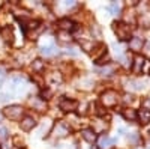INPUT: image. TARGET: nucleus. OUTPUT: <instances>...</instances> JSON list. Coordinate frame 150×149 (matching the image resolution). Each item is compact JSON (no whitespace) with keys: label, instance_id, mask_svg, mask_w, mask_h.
<instances>
[{"label":"nucleus","instance_id":"1","mask_svg":"<svg viewBox=\"0 0 150 149\" xmlns=\"http://www.w3.org/2000/svg\"><path fill=\"white\" fill-rule=\"evenodd\" d=\"M23 113H24V110H23L21 106H9V107H6V108L3 110V115H5L8 119H11V120H18V119H21Z\"/></svg>","mask_w":150,"mask_h":149},{"label":"nucleus","instance_id":"2","mask_svg":"<svg viewBox=\"0 0 150 149\" xmlns=\"http://www.w3.org/2000/svg\"><path fill=\"white\" fill-rule=\"evenodd\" d=\"M112 29H114L117 38H120V39H128L131 35V29L126 23H114Z\"/></svg>","mask_w":150,"mask_h":149},{"label":"nucleus","instance_id":"3","mask_svg":"<svg viewBox=\"0 0 150 149\" xmlns=\"http://www.w3.org/2000/svg\"><path fill=\"white\" fill-rule=\"evenodd\" d=\"M117 93L114 91H105L101 96V101L105 107H112V106H116L117 104Z\"/></svg>","mask_w":150,"mask_h":149},{"label":"nucleus","instance_id":"4","mask_svg":"<svg viewBox=\"0 0 150 149\" xmlns=\"http://www.w3.org/2000/svg\"><path fill=\"white\" fill-rule=\"evenodd\" d=\"M59 107H60L62 111H74V110H77V107H78V101L69 99V98H63L59 103Z\"/></svg>","mask_w":150,"mask_h":149},{"label":"nucleus","instance_id":"5","mask_svg":"<svg viewBox=\"0 0 150 149\" xmlns=\"http://www.w3.org/2000/svg\"><path fill=\"white\" fill-rule=\"evenodd\" d=\"M35 125H36V120L32 116H26L21 120V130L23 131H30V130L35 128Z\"/></svg>","mask_w":150,"mask_h":149},{"label":"nucleus","instance_id":"6","mask_svg":"<svg viewBox=\"0 0 150 149\" xmlns=\"http://www.w3.org/2000/svg\"><path fill=\"white\" fill-rule=\"evenodd\" d=\"M59 27L63 30V32H71V30L75 29V23L71 21V20H68V18H63V20L59 21Z\"/></svg>","mask_w":150,"mask_h":149},{"label":"nucleus","instance_id":"7","mask_svg":"<svg viewBox=\"0 0 150 149\" xmlns=\"http://www.w3.org/2000/svg\"><path fill=\"white\" fill-rule=\"evenodd\" d=\"M30 106L33 108H36L38 111H44L47 108V103H45V99H42V98H33L30 101Z\"/></svg>","mask_w":150,"mask_h":149},{"label":"nucleus","instance_id":"8","mask_svg":"<svg viewBox=\"0 0 150 149\" xmlns=\"http://www.w3.org/2000/svg\"><path fill=\"white\" fill-rule=\"evenodd\" d=\"M69 133V128L65 125L63 122H57V125H56V135L57 137H65V135Z\"/></svg>","mask_w":150,"mask_h":149},{"label":"nucleus","instance_id":"9","mask_svg":"<svg viewBox=\"0 0 150 149\" xmlns=\"http://www.w3.org/2000/svg\"><path fill=\"white\" fill-rule=\"evenodd\" d=\"M143 45H144V42H143L141 38H132L129 41V47H131V50H134V51H140V50L143 48Z\"/></svg>","mask_w":150,"mask_h":149},{"label":"nucleus","instance_id":"10","mask_svg":"<svg viewBox=\"0 0 150 149\" xmlns=\"http://www.w3.org/2000/svg\"><path fill=\"white\" fill-rule=\"evenodd\" d=\"M81 135H83V139H84L86 142H89V143H93L95 139H96V133H95L93 130H83Z\"/></svg>","mask_w":150,"mask_h":149},{"label":"nucleus","instance_id":"11","mask_svg":"<svg viewBox=\"0 0 150 149\" xmlns=\"http://www.w3.org/2000/svg\"><path fill=\"white\" fill-rule=\"evenodd\" d=\"M144 57H141V56H137L135 57V60H134V72H141V69H143V66H144Z\"/></svg>","mask_w":150,"mask_h":149},{"label":"nucleus","instance_id":"12","mask_svg":"<svg viewBox=\"0 0 150 149\" xmlns=\"http://www.w3.org/2000/svg\"><path fill=\"white\" fill-rule=\"evenodd\" d=\"M114 143H116V139H111L108 135H102V137L99 139V148H108Z\"/></svg>","mask_w":150,"mask_h":149},{"label":"nucleus","instance_id":"13","mask_svg":"<svg viewBox=\"0 0 150 149\" xmlns=\"http://www.w3.org/2000/svg\"><path fill=\"white\" fill-rule=\"evenodd\" d=\"M122 115L125 119H128V120H135L137 119V111L134 108H125L122 110Z\"/></svg>","mask_w":150,"mask_h":149},{"label":"nucleus","instance_id":"14","mask_svg":"<svg viewBox=\"0 0 150 149\" xmlns=\"http://www.w3.org/2000/svg\"><path fill=\"white\" fill-rule=\"evenodd\" d=\"M2 36H3V39L8 41V42L14 41V32H12L11 27H3L2 29Z\"/></svg>","mask_w":150,"mask_h":149},{"label":"nucleus","instance_id":"15","mask_svg":"<svg viewBox=\"0 0 150 149\" xmlns=\"http://www.w3.org/2000/svg\"><path fill=\"white\" fill-rule=\"evenodd\" d=\"M137 118H140L141 123L147 125V123L150 122V111H147V110H141L140 113H137Z\"/></svg>","mask_w":150,"mask_h":149},{"label":"nucleus","instance_id":"16","mask_svg":"<svg viewBox=\"0 0 150 149\" xmlns=\"http://www.w3.org/2000/svg\"><path fill=\"white\" fill-rule=\"evenodd\" d=\"M129 84H131V88L135 89V91H143L146 88V81H140V80H131Z\"/></svg>","mask_w":150,"mask_h":149},{"label":"nucleus","instance_id":"17","mask_svg":"<svg viewBox=\"0 0 150 149\" xmlns=\"http://www.w3.org/2000/svg\"><path fill=\"white\" fill-rule=\"evenodd\" d=\"M50 130H51V122H50V120L47 119V120H44V122L41 123V128H39V135H44V131H45V133H48Z\"/></svg>","mask_w":150,"mask_h":149},{"label":"nucleus","instance_id":"18","mask_svg":"<svg viewBox=\"0 0 150 149\" xmlns=\"http://www.w3.org/2000/svg\"><path fill=\"white\" fill-rule=\"evenodd\" d=\"M57 38H59V41L60 42H69L71 41V35H69V32H59L57 33Z\"/></svg>","mask_w":150,"mask_h":149},{"label":"nucleus","instance_id":"19","mask_svg":"<svg viewBox=\"0 0 150 149\" xmlns=\"http://www.w3.org/2000/svg\"><path fill=\"white\" fill-rule=\"evenodd\" d=\"M32 68H33V71H36V72L42 71V69H44V62H42L41 59H36L33 63H32Z\"/></svg>","mask_w":150,"mask_h":149},{"label":"nucleus","instance_id":"20","mask_svg":"<svg viewBox=\"0 0 150 149\" xmlns=\"http://www.w3.org/2000/svg\"><path fill=\"white\" fill-rule=\"evenodd\" d=\"M41 53L45 54V56H50V54H53L54 53V45H42V50H41Z\"/></svg>","mask_w":150,"mask_h":149},{"label":"nucleus","instance_id":"21","mask_svg":"<svg viewBox=\"0 0 150 149\" xmlns=\"http://www.w3.org/2000/svg\"><path fill=\"white\" fill-rule=\"evenodd\" d=\"M95 63H96V65H105V63H108V54H107V53L102 54L99 59L95 60Z\"/></svg>","mask_w":150,"mask_h":149},{"label":"nucleus","instance_id":"22","mask_svg":"<svg viewBox=\"0 0 150 149\" xmlns=\"http://www.w3.org/2000/svg\"><path fill=\"white\" fill-rule=\"evenodd\" d=\"M8 128L3 127V125H0V140H6L8 139Z\"/></svg>","mask_w":150,"mask_h":149},{"label":"nucleus","instance_id":"23","mask_svg":"<svg viewBox=\"0 0 150 149\" xmlns=\"http://www.w3.org/2000/svg\"><path fill=\"white\" fill-rule=\"evenodd\" d=\"M110 11L112 12V14H117V12L120 11V6H119V5H117L116 2H112V3L110 5Z\"/></svg>","mask_w":150,"mask_h":149},{"label":"nucleus","instance_id":"24","mask_svg":"<svg viewBox=\"0 0 150 149\" xmlns=\"http://www.w3.org/2000/svg\"><path fill=\"white\" fill-rule=\"evenodd\" d=\"M141 104H143V107H144V108H146V110L149 111V110H150V96H147V98H144Z\"/></svg>","mask_w":150,"mask_h":149},{"label":"nucleus","instance_id":"25","mask_svg":"<svg viewBox=\"0 0 150 149\" xmlns=\"http://www.w3.org/2000/svg\"><path fill=\"white\" fill-rule=\"evenodd\" d=\"M143 50H144L146 56H149V57H150V41H147V42L143 45Z\"/></svg>","mask_w":150,"mask_h":149},{"label":"nucleus","instance_id":"26","mask_svg":"<svg viewBox=\"0 0 150 149\" xmlns=\"http://www.w3.org/2000/svg\"><path fill=\"white\" fill-rule=\"evenodd\" d=\"M112 71H114V69H112L111 66H107V68H104V69L101 71V74H102V76H110Z\"/></svg>","mask_w":150,"mask_h":149},{"label":"nucleus","instance_id":"27","mask_svg":"<svg viewBox=\"0 0 150 149\" xmlns=\"http://www.w3.org/2000/svg\"><path fill=\"white\" fill-rule=\"evenodd\" d=\"M8 99H11V95L9 93H0V103L8 101Z\"/></svg>","mask_w":150,"mask_h":149},{"label":"nucleus","instance_id":"28","mask_svg":"<svg viewBox=\"0 0 150 149\" xmlns=\"http://www.w3.org/2000/svg\"><path fill=\"white\" fill-rule=\"evenodd\" d=\"M123 101L126 103V104H128V103H132V101H134V96L129 95V93H126V95H125V98H123Z\"/></svg>","mask_w":150,"mask_h":149},{"label":"nucleus","instance_id":"29","mask_svg":"<svg viewBox=\"0 0 150 149\" xmlns=\"http://www.w3.org/2000/svg\"><path fill=\"white\" fill-rule=\"evenodd\" d=\"M63 6H65V8H71V6H74V2H65Z\"/></svg>","mask_w":150,"mask_h":149},{"label":"nucleus","instance_id":"30","mask_svg":"<svg viewBox=\"0 0 150 149\" xmlns=\"http://www.w3.org/2000/svg\"><path fill=\"white\" fill-rule=\"evenodd\" d=\"M44 96H51V91H44Z\"/></svg>","mask_w":150,"mask_h":149}]
</instances>
